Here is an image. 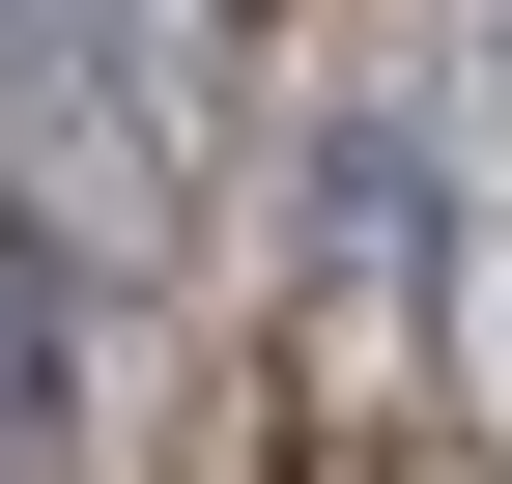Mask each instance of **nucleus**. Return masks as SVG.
Segmentation results:
<instances>
[{"mask_svg": "<svg viewBox=\"0 0 512 484\" xmlns=\"http://www.w3.org/2000/svg\"><path fill=\"white\" fill-rule=\"evenodd\" d=\"M57 428H86V257H57V228L0 200V484H29Z\"/></svg>", "mask_w": 512, "mask_h": 484, "instance_id": "f257e3e1", "label": "nucleus"}]
</instances>
